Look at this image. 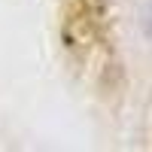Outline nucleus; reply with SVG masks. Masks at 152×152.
<instances>
[{"instance_id":"1","label":"nucleus","mask_w":152,"mask_h":152,"mask_svg":"<svg viewBox=\"0 0 152 152\" xmlns=\"http://www.w3.org/2000/svg\"><path fill=\"white\" fill-rule=\"evenodd\" d=\"M146 31L152 34V6H149V15H146Z\"/></svg>"}]
</instances>
